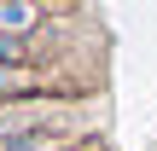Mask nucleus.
Masks as SVG:
<instances>
[{
  "label": "nucleus",
  "mask_w": 157,
  "mask_h": 151,
  "mask_svg": "<svg viewBox=\"0 0 157 151\" xmlns=\"http://www.w3.org/2000/svg\"><path fill=\"white\" fill-rule=\"evenodd\" d=\"M35 6L29 0H0V35H23V29H35Z\"/></svg>",
  "instance_id": "obj_1"
}]
</instances>
